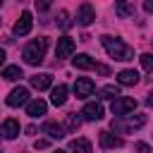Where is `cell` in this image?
I'll return each mask as SVG.
<instances>
[{
  "instance_id": "obj_35",
  "label": "cell",
  "mask_w": 153,
  "mask_h": 153,
  "mask_svg": "<svg viewBox=\"0 0 153 153\" xmlns=\"http://www.w3.org/2000/svg\"><path fill=\"white\" fill-rule=\"evenodd\" d=\"M0 134H2V131H0Z\"/></svg>"
},
{
  "instance_id": "obj_16",
  "label": "cell",
  "mask_w": 153,
  "mask_h": 153,
  "mask_svg": "<svg viewBox=\"0 0 153 153\" xmlns=\"http://www.w3.org/2000/svg\"><path fill=\"white\" fill-rule=\"evenodd\" d=\"M115 14L122 19H129V17H134V5L129 0H115Z\"/></svg>"
},
{
  "instance_id": "obj_7",
  "label": "cell",
  "mask_w": 153,
  "mask_h": 153,
  "mask_svg": "<svg viewBox=\"0 0 153 153\" xmlns=\"http://www.w3.org/2000/svg\"><path fill=\"white\" fill-rule=\"evenodd\" d=\"M93 19H96L93 5H91V2H84V5L79 7V12H76V24H79V26H88V24H93Z\"/></svg>"
},
{
  "instance_id": "obj_12",
  "label": "cell",
  "mask_w": 153,
  "mask_h": 153,
  "mask_svg": "<svg viewBox=\"0 0 153 153\" xmlns=\"http://www.w3.org/2000/svg\"><path fill=\"white\" fill-rule=\"evenodd\" d=\"M117 84L120 86H134V84H139V72L136 69H122L117 74Z\"/></svg>"
},
{
  "instance_id": "obj_23",
  "label": "cell",
  "mask_w": 153,
  "mask_h": 153,
  "mask_svg": "<svg viewBox=\"0 0 153 153\" xmlns=\"http://www.w3.org/2000/svg\"><path fill=\"white\" fill-rule=\"evenodd\" d=\"M79 124H81V120L76 117V112H72V115H67V120H65V131H76L79 129Z\"/></svg>"
},
{
  "instance_id": "obj_13",
  "label": "cell",
  "mask_w": 153,
  "mask_h": 153,
  "mask_svg": "<svg viewBox=\"0 0 153 153\" xmlns=\"http://www.w3.org/2000/svg\"><path fill=\"white\" fill-rule=\"evenodd\" d=\"M29 81H31V86H33L36 91H45V88H50V84H53V74H33Z\"/></svg>"
},
{
  "instance_id": "obj_8",
  "label": "cell",
  "mask_w": 153,
  "mask_h": 153,
  "mask_svg": "<svg viewBox=\"0 0 153 153\" xmlns=\"http://www.w3.org/2000/svg\"><path fill=\"white\" fill-rule=\"evenodd\" d=\"M93 91H96V84H93L88 76H81V79L74 81V93H76V98H88Z\"/></svg>"
},
{
  "instance_id": "obj_5",
  "label": "cell",
  "mask_w": 153,
  "mask_h": 153,
  "mask_svg": "<svg viewBox=\"0 0 153 153\" xmlns=\"http://www.w3.org/2000/svg\"><path fill=\"white\" fill-rule=\"evenodd\" d=\"M74 38H69V36H62V38H57V48H55V55H57V60H65V57H72L74 55Z\"/></svg>"
},
{
  "instance_id": "obj_27",
  "label": "cell",
  "mask_w": 153,
  "mask_h": 153,
  "mask_svg": "<svg viewBox=\"0 0 153 153\" xmlns=\"http://www.w3.org/2000/svg\"><path fill=\"white\" fill-rule=\"evenodd\" d=\"M134 148H136V153H151V146H148V143H143V141H139Z\"/></svg>"
},
{
  "instance_id": "obj_24",
  "label": "cell",
  "mask_w": 153,
  "mask_h": 153,
  "mask_svg": "<svg viewBox=\"0 0 153 153\" xmlns=\"http://www.w3.org/2000/svg\"><path fill=\"white\" fill-rule=\"evenodd\" d=\"M139 60H141V67H143L146 72H153V55H151V53H143Z\"/></svg>"
},
{
  "instance_id": "obj_20",
  "label": "cell",
  "mask_w": 153,
  "mask_h": 153,
  "mask_svg": "<svg viewBox=\"0 0 153 153\" xmlns=\"http://www.w3.org/2000/svg\"><path fill=\"white\" fill-rule=\"evenodd\" d=\"M69 151L72 153H91V141L88 139H72L69 141Z\"/></svg>"
},
{
  "instance_id": "obj_32",
  "label": "cell",
  "mask_w": 153,
  "mask_h": 153,
  "mask_svg": "<svg viewBox=\"0 0 153 153\" xmlns=\"http://www.w3.org/2000/svg\"><path fill=\"white\" fill-rule=\"evenodd\" d=\"M0 65H5V50L0 48Z\"/></svg>"
},
{
  "instance_id": "obj_29",
  "label": "cell",
  "mask_w": 153,
  "mask_h": 153,
  "mask_svg": "<svg viewBox=\"0 0 153 153\" xmlns=\"http://www.w3.org/2000/svg\"><path fill=\"white\" fill-rule=\"evenodd\" d=\"M143 10H146L148 14H153V0H143Z\"/></svg>"
},
{
  "instance_id": "obj_31",
  "label": "cell",
  "mask_w": 153,
  "mask_h": 153,
  "mask_svg": "<svg viewBox=\"0 0 153 153\" xmlns=\"http://www.w3.org/2000/svg\"><path fill=\"white\" fill-rule=\"evenodd\" d=\"M146 105H148V108H153V91L148 93V98H146Z\"/></svg>"
},
{
  "instance_id": "obj_9",
  "label": "cell",
  "mask_w": 153,
  "mask_h": 153,
  "mask_svg": "<svg viewBox=\"0 0 153 153\" xmlns=\"http://www.w3.org/2000/svg\"><path fill=\"white\" fill-rule=\"evenodd\" d=\"M31 26H33V17H31V12H22V17L17 19V24H14V36H26L29 31H31Z\"/></svg>"
},
{
  "instance_id": "obj_22",
  "label": "cell",
  "mask_w": 153,
  "mask_h": 153,
  "mask_svg": "<svg viewBox=\"0 0 153 153\" xmlns=\"http://www.w3.org/2000/svg\"><path fill=\"white\" fill-rule=\"evenodd\" d=\"M2 76H5L7 81H14V79H19V76H22V69H19V65H7V67L2 69Z\"/></svg>"
},
{
  "instance_id": "obj_15",
  "label": "cell",
  "mask_w": 153,
  "mask_h": 153,
  "mask_svg": "<svg viewBox=\"0 0 153 153\" xmlns=\"http://www.w3.org/2000/svg\"><path fill=\"white\" fill-rule=\"evenodd\" d=\"M45 110H48V105H45V100H41V98L26 103V115H31V117H41V115H45Z\"/></svg>"
},
{
  "instance_id": "obj_18",
  "label": "cell",
  "mask_w": 153,
  "mask_h": 153,
  "mask_svg": "<svg viewBox=\"0 0 153 153\" xmlns=\"http://www.w3.org/2000/svg\"><path fill=\"white\" fill-rule=\"evenodd\" d=\"M72 65H74L76 69H93V67H96L93 57H91V55H86V53H81V55L72 57Z\"/></svg>"
},
{
  "instance_id": "obj_19",
  "label": "cell",
  "mask_w": 153,
  "mask_h": 153,
  "mask_svg": "<svg viewBox=\"0 0 153 153\" xmlns=\"http://www.w3.org/2000/svg\"><path fill=\"white\" fill-rule=\"evenodd\" d=\"M17 134H19V122L17 120H5L2 122V136L5 139H17Z\"/></svg>"
},
{
  "instance_id": "obj_26",
  "label": "cell",
  "mask_w": 153,
  "mask_h": 153,
  "mask_svg": "<svg viewBox=\"0 0 153 153\" xmlns=\"http://www.w3.org/2000/svg\"><path fill=\"white\" fill-rule=\"evenodd\" d=\"M50 5H53V0H36V10L38 12H45Z\"/></svg>"
},
{
  "instance_id": "obj_30",
  "label": "cell",
  "mask_w": 153,
  "mask_h": 153,
  "mask_svg": "<svg viewBox=\"0 0 153 153\" xmlns=\"http://www.w3.org/2000/svg\"><path fill=\"white\" fill-rule=\"evenodd\" d=\"M33 146H36V148H48V139H38Z\"/></svg>"
},
{
  "instance_id": "obj_17",
  "label": "cell",
  "mask_w": 153,
  "mask_h": 153,
  "mask_svg": "<svg viewBox=\"0 0 153 153\" xmlns=\"http://www.w3.org/2000/svg\"><path fill=\"white\" fill-rule=\"evenodd\" d=\"M124 141L120 136H115L112 131H100V146L103 148H120Z\"/></svg>"
},
{
  "instance_id": "obj_4",
  "label": "cell",
  "mask_w": 153,
  "mask_h": 153,
  "mask_svg": "<svg viewBox=\"0 0 153 153\" xmlns=\"http://www.w3.org/2000/svg\"><path fill=\"white\" fill-rule=\"evenodd\" d=\"M134 110H136V100H134V98L120 96V98L112 100V115H117V117H124V115H129V112H134Z\"/></svg>"
},
{
  "instance_id": "obj_10",
  "label": "cell",
  "mask_w": 153,
  "mask_h": 153,
  "mask_svg": "<svg viewBox=\"0 0 153 153\" xmlns=\"http://www.w3.org/2000/svg\"><path fill=\"white\" fill-rule=\"evenodd\" d=\"M81 115H84V120L96 122V120L103 117V105H100V103H86L84 110H81Z\"/></svg>"
},
{
  "instance_id": "obj_2",
  "label": "cell",
  "mask_w": 153,
  "mask_h": 153,
  "mask_svg": "<svg viewBox=\"0 0 153 153\" xmlns=\"http://www.w3.org/2000/svg\"><path fill=\"white\" fill-rule=\"evenodd\" d=\"M45 48H48V41L45 38H36V41H29L26 48H24V62L26 65H41L43 62V55H45Z\"/></svg>"
},
{
  "instance_id": "obj_34",
  "label": "cell",
  "mask_w": 153,
  "mask_h": 153,
  "mask_svg": "<svg viewBox=\"0 0 153 153\" xmlns=\"http://www.w3.org/2000/svg\"><path fill=\"white\" fill-rule=\"evenodd\" d=\"M0 5H2V0H0Z\"/></svg>"
},
{
  "instance_id": "obj_6",
  "label": "cell",
  "mask_w": 153,
  "mask_h": 153,
  "mask_svg": "<svg viewBox=\"0 0 153 153\" xmlns=\"http://www.w3.org/2000/svg\"><path fill=\"white\" fill-rule=\"evenodd\" d=\"M26 103H29V91L24 86H17V88L10 91V96H7V105L10 108H19V105H26Z\"/></svg>"
},
{
  "instance_id": "obj_33",
  "label": "cell",
  "mask_w": 153,
  "mask_h": 153,
  "mask_svg": "<svg viewBox=\"0 0 153 153\" xmlns=\"http://www.w3.org/2000/svg\"><path fill=\"white\" fill-rule=\"evenodd\" d=\"M55 153H67V151H55Z\"/></svg>"
},
{
  "instance_id": "obj_28",
  "label": "cell",
  "mask_w": 153,
  "mask_h": 153,
  "mask_svg": "<svg viewBox=\"0 0 153 153\" xmlns=\"http://www.w3.org/2000/svg\"><path fill=\"white\" fill-rule=\"evenodd\" d=\"M93 69H96V72H98V74H105V76H108V74H110V69H108V67H105V65H96V67H93Z\"/></svg>"
},
{
  "instance_id": "obj_25",
  "label": "cell",
  "mask_w": 153,
  "mask_h": 153,
  "mask_svg": "<svg viewBox=\"0 0 153 153\" xmlns=\"http://www.w3.org/2000/svg\"><path fill=\"white\" fill-rule=\"evenodd\" d=\"M57 17H60V19H57V24H60V26H62V29H67V26H69V24H72V22H69V14H67V12H65V10H62V12H60V14H57Z\"/></svg>"
},
{
  "instance_id": "obj_14",
  "label": "cell",
  "mask_w": 153,
  "mask_h": 153,
  "mask_svg": "<svg viewBox=\"0 0 153 153\" xmlns=\"http://www.w3.org/2000/svg\"><path fill=\"white\" fill-rule=\"evenodd\" d=\"M50 103H53L55 108H60V105L67 103V86H65V84H57V86L53 88V93H50Z\"/></svg>"
},
{
  "instance_id": "obj_3",
  "label": "cell",
  "mask_w": 153,
  "mask_h": 153,
  "mask_svg": "<svg viewBox=\"0 0 153 153\" xmlns=\"http://www.w3.org/2000/svg\"><path fill=\"white\" fill-rule=\"evenodd\" d=\"M146 124V117L143 115H124V117H117V120H112V129L115 131H120V134H124V131H131V129H139V127H143Z\"/></svg>"
},
{
  "instance_id": "obj_21",
  "label": "cell",
  "mask_w": 153,
  "mask_h": 153,
  "mask_svg": "<svg viewBox=\"0 0 153 153\" xmlns=\"http://www.w3.org/2000/svg\"><path fill=\"white\" fill-rule=\"evenodd\" d=\"M98 98H103V100H115V98H120V86H112V84L103 86V88L98 91Z\"/></svg>"
},
{
  "instance_id": "obj_11",
  "label": "cell",
  "mask_w": 153,
  "mask_h": 153,
  "mask_svg": "<svg viewBox=\"0 0 153 153\" xmlns=\"http://www.w3.org/2000/svg\"><path fill=\"white\" fill-rule=\"evenodd\" d=\"M41 131L43 134H48L50 139H62L67 131H65V127L62 124H57V122H53V120H48V122H43V127H41Z\"/></svg>"
},
{
  "instance_id": "obj_1",
  "label": "cell",
  "mask_w": 153,
  "mask_h": 153,
  "mask_svg": "<svg viewBox=\"0 0 153 153\" xmlns=\"http://www.w3.org/2000/svg\"><path fill=\"white\" fill-rule=\"evenodd\" d=\"M100 43H103V48H105V53L110 55V57H115V60H134V48L131 45H127L124 41H120V38H115V36H100Z\"/></svg>"
}]
</instances>
